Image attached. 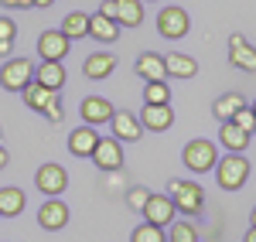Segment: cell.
<instances>
[{"label": "cell", "mask_w": 256, "mask_h": 242, "mask_svg": "<svg viewBox=\"0 0 256 242\" xmlns=\"http://www.w3.org/2000/svg\"><path fill=\"white\" fill-rule=\"evenodd\" d=\"M168 195H171V202L181 215H188V219H195L205 212V188L198 181H181V178H171L168 181Z\"/></svg>", "instance_id": "1"}, {"label": "cell", "mask_w": 256, "mask_h": 242, "mask_svg": "<svg viewBox=\"0 0 256 242\" xmlns=\"http://www.w3.org/2000/svg\"><path fill=\"white\" fill-rule=\"evenodd\" d=\"M181 161H184V167L192 174H208V171H216V164H218V147L212 140H205V137H195V140L184 143Z\"/></svg>", "instance_id": "2"}, {"label": "cell", "mask_w": 256, "mask_h": 242, "mask_svg": "<svg viewBox=\"0 0 256 242\" xmlns=\"http://www.w3.org/2000/svg\"><path fill=\"white\" fill-rule=\"evenodd\" d=\"M216 181L222 191H239L242 184L250 181V161H246V154H226V157H218Z\"/></svg>", "instance_id": "3"}, {"label": "cell", "mask_w": 256, "mask_h": 242, "mask_svg": "<svg viewBox=\"0 0 256 242\" xmlns=\"http://www.w3.org/2000/svg\"><path fill=\"white\" fill-rule=\"evenodd\" d=\"M192 31V17H188V10L184 7H160V14H158V34L160 38H168V41H181L184 34Z\"/></svg>", "instance_id": "4"}, {"label": "cell", "mask_w": 256, "mask_h": 242, "mask_svg": "<svg viewBox=\"0 0 256 242\" xmlns=\"http://www.w3.org/2000/svg\"><path fill=\"white\" fill-rule=\"evenodd\" d=\"M28 82H34V61L31 58H7L4 61V68H0V85L7 89V92H20Z\"/></svg>", "instance_id": "5"}, {"label": "cell", "mask_w": 256, "mask_h": 242, "mask_svg": "<svg viewBox=\"0 0 256 242\" xmlns=\"http://www.w3.org/2000/svg\"><path fill=\"white\" fill-rule=\"evenodd\" d=\"M34 188H38L44 198H58L62 191L68 188V174H65V167L62 164H41L38 171H34Z\"/></svg>", "instance_id": "6"}, {"label": "cell", "mask_w": 256, "mask_h": 242, "mask_svg": "<svg viewBox=\"0 0 256 242\" xmlns=\"http://www.w3.org/2000/svg\"><path fill=\"white\" fill-rule=\"evenodd\" d=\"M140 215H144L150 225L168 229V225L178 219V208H174V202H171V195H158V191H150V198H147V205H144Z\"/></svg>", "instance_id": "7"}, {"label": "cell", "mask_w": 256, "mask_h": 242, "mask_svg": "<svg viewBox=\"0 0 256 242\" xmlns=\"http://www.w3.org/2000/svg\"><path fill=\"white\" fill-rule=\"evenodd\" d=\"M72 219V212H68V205L62 202V198H44L38 208V225L44 232H62L65 225Z\"/></svg>", "instance_id": "8"}, {"label": "cell", "mask_w": 256, "mask_h": 242, "mask_svg": "<svg viewBox=\"0 0 256 242\" xmlns=\"http://www.w3.org/2000/svg\"><path fill=\"white\" fill-rule=\"evenodd\" d=\"M229 65L239 72H250L256 75V48L246 41V34H229Z\"/></svg>", "instance_id": "9"}, {"label": "cell", "mask_w": 256, "mask_h": 242, "mask_svg": "<svg viewBox=\"0 0 256 242\" xmlns=\"http://www.w3.org/2000/svg\"><path fill=\"white\" fill-rule=\"evenodd\" d=\"M113 113H116V106L110 99H102V96H86L82 99V106H79V116H82V123L86 126H102V123H110L113 120Z\"/></svg>", "instance_id": "10"}, {"label": "cell", "mask_w": 256, "mask_h": 242, "mask_svg": "<svg viewBox=\"0 0 256 242\" xmlns=\"http://www.w3.org/2000/svg\"><path fill=\"white\" fill-rule=\"evenodd\" d=\"M68 48H72V41L62 34V27H52V31H41L38 34L41 61H62L65 55H68Z\"/></svg>", "instance_id": "11"}, {"label": "cell", "mask_w": 256, "mask_h": 242, "mask_svg": "<svg viewBox=\"0 0 256 242\" xmlns=\"http://www.w3.org/2000/svg\"><path fill=\"white\" fill-rule=\"evenodd\" d=\"M92 164L99 171H120L123 167V143L116 137H99L96 150H92Z\"/></svg>", "instance_id": "12"}, {"label": "cell", "mask_w": 256, "mask_h": 242, "mask_svg": "<svg viewBox=\"0 0 256 242\" xmlns=\"http://www.w3.org/2000/svg\"><path fill=\"white\" fill-rule=\"evenodd\" d=\"M110 130H113V137L120 143H137L144 137V126L134 113H126V109H116L113 113V120H110Z\"/></svg>", "instance_id": "13"}, {"label": "cell", "mask_w": 256, "mask_h": 242, "mask_svg": "<svg viewBox=\"0 0 256 242\" xmlns=\"http://www.w3.org/2000/svg\"><path fill=\"white\" fill-rule=\"evenodd\" d=\"M137 120H140L144 130H150V133H164V130L174 126V109H171V102H168V106H144Z\"/></svg>", "instance_id": "14"}, {"label": "cell", "mask_w": 256, "mask_h": 242, "mask_svg": "<svg viewBox=\"0 0 256 242\" xmlns=\"http://www.w3.org/2000/svg\"><path fill=\"white\" fill-rule=\"evenodd\" d=\"M96 143H99V130L82 123V126H76V130L68 133V154H72V157H92Z\"/></svg>", "instance_id": "15"}, {"label": "cell", "mask_w": 256, "mask_h": 242, "mask_svg": "<svg viewBox=\"0 0 256 242\" xmlns=\"http://www.w3.org/2000/svg\"><path fill=\"white\" fill-rule=\"evenodd\" d=\"M113 68H116V55H110V51H96V55H89V58L82 61V75H86L89 82L110 79Z\"/></svg>", "instance_id": "16"}, {"label": "cell", "mask_w": 256, "mask_h": 242, "mask_svg": "<svg viewBox=\"0 0 256 242\" xmlns=\"http://www.w3.org/2000/svg\"><path fill=\"white\" fill-rule=\"evenodd\" d=\"M134 72H137L144 82H160V79H168L164 55H158V51H144V55H137V61H134Z\"/></svg>", "instance_id": "17"}, {"label": "cell", "mask_w": 256, "mask_h": 242, "mask_svg": "<svg viewBox=\"0 0 256 242\" xmlns=\"http://www.w3.org/2000/svg\"><path fill=\"white\" fill-rule=\"evenodd\" d=\"M250 133H242L232 120H226V123H218V143L229 150V154H246V147H250Z\"/></svg>", "instance_id": "18"}, {"label": "cell", "mask_w": 256, "mask_h": 242, "mask_svg": "<svg viewBox=\"0 0 256 242\" xmlns=\"http://www.w3.org/2000/svg\"><path fill=\"white\" fill-rule=\"evenodd\" d=\"M164 68H168V79H195L198 75V61L192 55H181V51H168Z\"/></svg>", "instance_id": "19"}, {"label": "cell", "mask_w": 256, "mask_h": 242, "mask_svg": "<svg viewBox=\"0 0 256 242\" xmlns=\"http://www.w3.org/2000/svg\"><path fill=\"white\" fill-rule=\"evenodd\" d=\"M120 27L113 17H102V14H89V38H96V41H102V44H113V41H120Z\"/></svg>", "instance_id": "20"}, {"label": "cell", "mask_w": 256, "mask_h": 242, "mask_svg": "<svg viewBox=\"0 0 256 242\" xmlns=\"http://www.w3.org/2000/svg\"><path fill=\"white\" fill-rule=\"evenodd\" d=\"M34 82L44 85V89H52V92H58L65 85V65L62 61H41V65H34Z\"/></svg>", "instance_id": "21"}, {"label": "cell", "mask_w": 256, "mask_h": 242, "mask_svg": "<svg viewBox=\"0 0 256 242\" xmlns=\"http://www.w3.org/2000/svg\"><path fill=\"white\" fill-rule=\"evenodd\" d=\"M58 92H52V89H44V85H38V82H28L24 89H20V99H24V106L28 109H34V113H44L48 109V102L55 99Z\"/></svg>", "instance_id": "22"}, {"label": "cell", "mask_w": 256, "mask_h": 242, "mask_svg": "<svg viewBox=\"0 0 256 242\" xmlns=\"http://www.w3.org/2000/svg\"><path fill=\"white\" fill-rule=\"evenodd\" d=\"M24 205H28V198H24L20 188H14V184L0 188V219H14V215H20Z\"/></svg>", "instance_id": "23"}, {"label": "cell", "mask_w": 256, "mask_h": 242, "mask_svg": "<svg viewBox=\"0 0 256 242\" xmlns=\"http://www.w3.org/2000/svg\"><path fill=\"white\" fill-rule=\"evenodd\" d=\"M242 106H246L242 92H222V96L212 102V113H216V120H218V123H226V120H232V116H236Z\"/></svg>", "instance_id": "24"}, {"label": "cell", "mask_w": 256, "mask_h": 242, "mask_svg": "<svg viewBox=\"0 0 256 242\" xmlns=\"http://www.w3.org/2000/svg\"><path fill=\"white\" fill-rule=\"evenodd\" d=\"M116 24L120 27H140L144 24V0H116Z\"/></svg>", "instance_id": "25"}, {"label": "cell", "mask_w": 256, "mask_h": 242, "mask_svg": "<svg viewBox=\"0 0 256 242\" xmlns=\"http://www.w3.org/2000/svg\"><path fill=\"white\" fill-rule=\"evenodd\" d=\"M62 34H65L68 41L89 38V14H82V10H72V14H65V20H62Z\"/></svg>", "instance_id": "26"}, {"label": "cell", "mask_w": 256, "mask_h": 242, "mask_svg": "<svg viewBox=\"0 0 256 242\" xmlns=\"http://www.w3.org/2000/svg\"><path fill=\"white\" fill-rule=\"evenodd\" d=\"M171 102V89L168 82H144V106H168Z\"/></svg>", "instance_id": "27"}, {"label": "cell", "mask_w": 256, "mask_h": 242, "mask_svg": "<svg viewBox=\"0 0 256 242\" xmlns=\"http://www.w3.org/2000/svg\"><path fill=\"white\" fill-rule=\"evenodd\" d=\"M168 242H198V229L188 219H174L168 225Z\"/></svg>", "instance_id": "28"}, {"label": "cell", "mask_w": 256, "mask_h": 242, "mask_svg": "<svg viewBox=\"0 0 256 242\" xmlns=\"http://www.w3.org/2000/svg\"><path fill=\"white\" fill-rule=\"evenodd\" d=\"M130 242H168V232L160 229V225H150L144 222L134 229V236H130Z\"/></svg>", "instance_id": "29"}, {"label": "cell", "mask_w": 256, "mask_h": 242, "mask_svg": "<svg viewBox=\"0 0 256 242\" xmlns=\"http://www.w3.org/2000/svg\"><path fill=\"white\" fill-rule=\"evenodd\" d=\"M147 198H150V188H144V184H134V188L126 191V208H134V212H144Z\"/></svg>", "instance_id": "30"}, {"label": "cell", "mask_w": 256, "mask_h": 242, "mask_svg": "<svg viewBox=\"0 0 256 242\" xmlns=\"http://www.w3.org/2000/svg\"><path fill=\"white\" fill-rule=\"evenodd\" d=\"M232 123H236V126L242 130V133H250V137L256 133V113L250 109V106H242V109H239L236 116H232Z\"/></svg>", "instance_id": "31"}, {"label": "cell", "mask_w": 256, "mask_h": 242, "mask_svg": "<svg viewBox=\"0 0 256 242\" xmlns=\"http://www.w3.org/2000/svg\"><path fill=\"white\" fill-rule=\"evenodd\" d=\"M44 116H48L52 123H62V120H65V109H62V99H58V96H55V99L48 102V109H44Z\"/></svg>", "instance_id": "32"}, {"label": "cell", "mask_w": 256, "mask_h": 242, "mask_svg": "<svg viewBox=\"0 0 256 242\" xmlns=\"http://www.w3.org/2000/svg\"><path fill=\"white\" fill-rule=\"evenodd\" d=\"M18 38V24L10 17H0V41H14Z\"/></svg>", "instance_id": "33"}, {"label": "cell", "mask_w": 256, "mask_h": 242, "mask_svg": "<svg viewBox=\"0 0 256 242\" xmlns=\"http://www.w3.org/2000/svg\"><path fill=\"white\" fill-rule=\"evenodd\" d=\"M7 10H28V7H34V0H0Z\"/></svg>", "instance_id": "34"}, {"label": "cell", "mask_w": 256, "mask_h": 242, "mask_svg": "<svg viewBox=\"0 0 256 242\" xmlns=\"http://www.w3.org/2000/svg\"><path fill=\"white\" fill-rule=\"evenodd\" d=\"M99 14L116 20V0H102V3H99Z\"/></svg>", "instance_id": "35"}, {"label": "cell", "mask_w": 256, "mask_h": 242, "mask_svg": "<svg viewBox=\"0 0 256 242\" xmlns=\"http://www.w3.org/2000/svg\"><path fill=\"white\" fill-rule=\"evenodd\" d=\"M14 51V41H0V55H10Z\"/></svg>", "instance_id": "36"}, {"label": "cell", "mask_w": 256, "mask_h": 242, "mask_svg": "<svg viewBox=\"0 0 256 242\" xmlns=\"http://www.w3.org/2000/svg\"><path fill=\"white\" fill-rule=\"evenodd\" d=\"M7 161H10V154H7V150H4V147H0V171H4V167H7Z\"/></svg>", "instance_id": "37"}, {"label": "cell", "mask_w": 256, "mask_h": 242, "mask_svg": "<svg viewBox=\"0 0 256 242\" xmlns=\"http://www.w3.org/2000/svg\"><path fill=\"white\" fill-rule=\"evenodd\" d=\"M242 242H256V225H250V232H246V239Z\"/></svg>", "instance_id": "38"}, {"label": "cell", "mask_w": 256, "mask_h": 242, "mask_svg": "<svg viewBox=\"0 0 256 242\" xmlns=\"http://www.w3.org/2000/svg\"><path fill=\"white\" fill-rule=\"evenodd\" d=\"M55 0H34V7H52Z\"/></svg>", "instance_id": "39"}, {"label": "cell", "mask_w": 256, "mask_h": 242, "mask_svg": "<svg viewBox=\"0 0 256 242\" xmlns=\"http://www.w3.org/2000/svg\"><path fill=\"white\" fill-rule=\"evenodd\" d=\"M250 225H256V205H253V212H250Z\"/></svg>", "instance_id": "40"}, {"label": "cell", "mask_w": 256, "mask_h": 242, "mask_svg": "<svg viewBox=\"0 0 256 242\" xmlns=\"http://www.w3.org/2000/svg\"><path fill=\"white\" fill-rule=\"evenodd\" d=\"M250 109H253V113H256V99H253V106H250Z\"/></svg>", "instance_id": "41"}]
</instances>
